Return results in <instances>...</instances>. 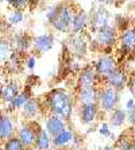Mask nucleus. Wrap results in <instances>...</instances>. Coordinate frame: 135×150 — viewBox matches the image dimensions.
<instances>
[{
    "instance_id": "1a4fd4ad",
    "label": "nucleus",
    "mask_w": 135,
    "mask_h": 150,
    "mask_svg": "<svg viewBox=\"0 0 135 150\" xmlns=\"http://www.w3.org/2000/svg\"><path fill=\"white\" fill-rule=\"evenodd\" d=\"M118 43L124 52H132L135 49V28H124L119 34Z\"/></svg>"
},
{
    "instance_id": "412c9836",
    "label": "nucleus",
    "mask_w": 135,
    "mask_h": 150,
    "mask_svg": "<svg viewBox=\"0 0 135 150\" xmlns=\"http://www.w3.org/2000/svg\"><path fill=\"white\" fill-rule=\"evenodd\" d=\"M73 139V133L72 130L69 129H65L62 130L59 134H57V135L53 137V143H54V146L57 147H61V146H65V145H68L69 142H72Z\"/></svg>"
},
{
    "instance_id": "9b49d317",
    "label": "nucleus",
    "mask_w": 135,
    "mask_h": 150,
    "mask_svg": "<svg viewBox=\"0 0 135 150\" xmlns=\"http://www.w3.org/2000/svg\"><path fill=\"white\" fill-rule=\"evenodd\" d=\"M97 77H99V74H97L96 69H93V68H84L83 70H81V73H80L78 76V84H80V88H84V87H93L95 83H96Z\"/></svg>"
},
{
    "instance_id": "bb28decb",
    "label": "nucleus",
    "mask_w": 135,
    "mask_h": 150,
    "mask_svg": "<svg viewBox=\"0 0 135 150\" xmlns=\"http://www.w3.org/2000/svg\"><path fill=\"white\" fill-rule=\"evenodd\" d=\"M126 111H127V120L130 125L135 127V100L134 99H128L126 103Z\"/></svg>"
},
{
    "instance_id": "b1692460",
    "label": "nucleus",
    "mask_w": 135,
    "mask_h": 150,
    "mask_svg": "<svg viewBox=\"0 0 135 150\" xmlns=\"http://www.w3.org/2000/svg\"><path fill=\"white\" fill-rule=\"evenodd\" d=\"M24 19V14L22 10H18V8H14V10L11 11L10 14L7 16V22L10 23L11 26H18L20 25Z\"/></svg>"
},
{
    "instance_id": "cd10ccee",
    "label": "nucleus",
    "mask_w": 135,
    "mask_h": 150,
    "mask_svg": "<svg viewBox=\"0 0 135 150\" xmlns=\"http://www.w3.org/2000/svg\"><path fill=\"white\" fill-rule=\"evenodd\" d=\"M3 3L10 4L12 8H18V10H23L26 6H27L28 0H1Z\"/></svg>"
},
{
    "instance_id": "f8f14e48",
    "label": "nucleus",
    "mask_w": 135,
    "mask_h": 150,
    "mask_svg": "<svg viewBox=\"0 0 135 150\" xmlns=\"http://www.w3.org/2000/svg\"><path fill=\"white\" fill-rule=\"evenodd\" d=\"M97 116V105L96 103H88L83 104L80 108V120L84 125H89L96 119Z\"/></svg>"
},
{
    "instance_id": "f257e3e1",
    "label": "nucleus",
    "mask_w": 135,
    "mask_h": 150,
    "mask_svg": "<svg viewBox=\"0 0 135 150\" xmlns=\"http://www.w3.org/2000/svg\"><path fill=\"white\" fill-rule=\"evenodd\" d=\"M74 14H76V11H73L70 4L59 3L49 8L46 18H47L50 26L56 31L70 33L72 31V23Z\"/></svg>"
},
{
    "instance_id": "6ab92c4d",
    "label": "nucleus",
    "mask_w": 135,
    "mask_h": 150,
    "mask_svg": "<svg viewBox=\"0 0 135 150\" xmlns=\"http://www.w3.org/2000/svg\"><path fill=\"white\" fill-rule=\"evenodd\" d=\"M127 120V111L123 108H115L110 118V125L112 127H120Z\"/></svg>"
},
{
    "instance_id": "c756f323",
    "label": "nucleus",
    "mask_w": 135,
    "mask_h": 150,
    "mask_svg": "<svg viewBox=\"0 0 135 150\" xmlns=\"http://www.w3.org/2000/svg\"><path fill=\"white\" fill-rule=\"evenodd\" d=\"M128 88H130V91H131L132 96L135 98V73L132 74L130 79H128Z\"/></svg>"
},
{
    "instance_id": "2eb2a0df",
    "label": "nucleus",
    "mask_w": 135,
    "mask_h": 150,
    "mask_svg": "<svg viewBox=\"0 0 135 150\" xmlns=\"http://www.w3.org/2000/svg\"><path fill=\"white\" fill-rule=\"evenodd\" d=\"M99 99V92H97L96 87H84L80 88L78 93V100L83 104H88V103H96V100Z\"/></svg>"
},
{
    "instance_id": "f03ea898",
    "label": "nucleus",
    "mask_w": 135,
    "mask_h": 150,
    "mask_svg": "<svg viewBox=\"0 0 135 150\" xmlns=\"http://www.w3.org/2000/svg\"><path fill=\"white\" fill-rule=\"evenodd\" d=\"M46 103L50 108L53 115L61 116L62 119L68 120L72 116V99L69 93L65 89L56 88L47 93L46 96Z\"/></svg>"
},
{
    "instance_id": "0eeeda50",
    "label": "nucleus",
    "mask_w": 135,
    "mask_h": 150,
    "mask_svg": "<svg viewBox=\"0 0 135 150\" xmlns=\"http://www.w3.org/2000/svg\"><path fill=\"white\" fill-rule=\"evenodd\" d=\"M97 74L101 77H107L112 70L116 69V61L112 56H103L97 59L96 65H95Z\"/></svg>"
},
{
    "instance_id": "393cba45",
    "label": "nucleus",
    "mask_w": 135,
    "mask_h": 150,
    "mask_svg": "<svg viewBox=\"0 0 135 150\" xmlns=\"http://www.w3.org/2000/svg\"><path fill=\"white\" fill-rule=\"evenodd\" d=\"M4 149L6 150H24V145L19 137H11L4 142Z\"/></svg>"
},
{
    "instance_id": "20e7f679",
    "label": "nucleus",
    "mask_w": 135,
    "mask_h": 150,
    "mask_svg": "<svg viewBox=\"0 0 135 150\" xmlns=\"http://www.w3.org/2000/svg\"><path fill=\"white\" fill-rule=\"evenodd\" d=\"M110 21H111V15L107 8L104 7V4H99L89 14V26L95 33L105 26H110Z\"/></svg>"
},
{
    "instance_id": "7ed1b4c3",
    "label": "nucleus",
    "mask_w": 135,
    "mask_h": 150,
    "mask_svg": "<svg viewBox=\"0 0 135 150\" xmlns=\"http://www.w3.org/2000/svg\"><path fill=\"white\" fill-rule=\"evenodd\" d=\"M119 41V34L116 27L114 26H105L96 31V38H95V45L100 46L101 49H110Z\"/></svg>"
},
{
    "instance_id": "ddd939ff",
    "label": "nucleus",
    "mask_w": 135,
    "mask_h": 150,
    "mask_svg": "<svg viewBox=\"0 0 135 150\" xmlns=\"http://www.w3.org/2000/svg\"><path fill=\"white\" fill-rule=\"evenodd\" d=\"M65 129H66L65 119H62L61 116L53 115V116H50V118H47V120H46V131L53 137L59 134Z\"/></svg>"
},
{
    "instance_id": "c85d7f7f",
    "label": "nucleus",
    "mask_w": 135,
    "mask_h": 150,
    "mask_svg": "<svg viewBox=\"0 0 135 150\" xmlns=\"http://www.w3.org/2000/svg\"><path fill=\"white\" fill-rule=\"evenodd\" d=\"M0 53H1V61H6V59L10 57V43L7 41L1 39V45H0Z\"/></svg>"
},
{
    "instance_id": "72a5a7b5",
    "label": "nucleus",
    "mask_w": 135,
    "mask_h": 150,
    "mask_svg": "<svg viewBox=\"0 0 135 150\" xmlns=\"http://www.w3.org/2000/svg\"><path fill=\"white\" fill-rule=\"evenodd\" d=\"M128 150H135V143H134V145H132V146L130 147V149H128Z\"/></svg>"
},
{
    "instance_id": "a878e982",
    "label": "nucleus",
    "mask_w": 135,
    "mask_h": 150,
    "mask_svg": "<svg viewBox=\"0 0 135 150\" xmlns=\"http://www.w3.org/2000/svg\"><path fill=\"white\" fill-rule=\"evenodd\" d=\"M30 99V95H28V92L27 91H24V92H20V93L18 95L16 98L12 100V103H11V108H14V110H16V108H20V107H23L24 104H26V101Z\"/></svg>"
},
{
    "instance_id": "aec40b11",
    "label": "nucleus",
    "mask_w": 135,
    "mask_h": 150,
    "mask_svg": "<svg viewBox=\"0 0 135 150\" xmlns=\"http://www.w3.org/2000/svg\"><path fill=\"white\" fill-rule=\"evenodd\" d=\"M14 46L19 52H26L30 46H33V39H30L26 34L19 33L14 37Z\"/></svg>"
},
{
    "instance_id": "4468645a",
    "label": "nucleus",
    "mask_w": 135,
    "mask_h": 150,
    "mask_svg": "<svg viewBox=\"0 0 135 150\" xmlns=\"http://www.w3.org/2000/svg\"><path fill=\"white\" fill-rule=\"evenodd\" d=\"M37 135H38V131H35L31 126H23V127L19 130V133H18L19 139L23 142V145L26 147H30V146H33V145H35V142H37Z\"/></svg>"
},
{
    "instance_id": "5701e85b",
    "label": "nucleus",
    "mask_w": 135,
    "mask_h": 150,
    "mask_svg": "<svg viewBox=\"0 0 135 150\" xmlns=\"http://www.w3.org/2000/svg\"><path fill=\"white\" fill-rule=\"evenodd\" d=\"M22 111H23L24 118H34L39 111L38 101L34 100V99H28V100L26 101V104L22 107Z\"/></svg>"
},
{
    "instance_id": "39448f33",
    "label": "nucleus",
    "mask_w": 135,
    "mask_h": 150,
    "mask_svg": "<svg viewBox=\"0 0 135 150\" xmlns=\"http://www.w3.org/2000/svg\"><path fill=\"white\" fill-rule=\"evenodd\" d=\"M99 101H100V105L104 111L112 112L118 105L119 91H116L111 87L104 88L103 91L99 92Z\"/></svg>"
},
{
    "instance_id": "a211bd4d",
    "label": "nucleus",
    "mask_w": 135,
    "mask_h": 150,
    "mask_svg": "<svg viewBox=\"0 0 135 150\" xmlns=\"http://www.w3.org/2000/svg\"><path fill=\"white\" fill-rule=\"evenodd\" d=\"M70 46H72V50L76 54L84 56L88 49V42L85 41V38L81 34H74V37L72 38V42H70Z\"/></svg>"
},
{
    "instance_id": "423d86ee",
    "label": "nucleus",
    "mask_w": 135,
    "mask_h": 150,
    "mask_svg": "<svg viewBox=\"0 0 135 150\" xmlns=\"http://www.w3.org/2000/svg\"><path fill=\"white\" fill-rule=\"evenodd\" d=\"M105 80H107L108 87L114 88V89H116V91H122L126 85H128L127 74H126L122 69H119V68H116L115 70H112L111 73L105 77Z\"/></svg>"
},
{
    "instance_id": "7c9ffc66",
    "label": "nucleus",
    "mask_w": 135,
    "mask_h": 150,
    "mask_svg": "<svg viewBox=\"0 0 135 150\" xmlns=\"http://www.w3.org/2000/svg\"><path fill=\"white\" fill-rule=\"evenodd\" d=\"M100 134L104 137H110L111 135V133H110V130H108V125L107 123H103L100 127Z\"/></svg>"
},
{
    "instance_id": "f3484780",
    "label": "nucleus",
    "mask_w": 135,
    "mask_h": 150,
    "mask_svg": "<svg viewBox=\"0 0 135 150\" xmlns=\"http://www.w3.org/2000/svg\"><path fill=\"white\" fill-rule=\"evenodd\" d=\"M19 93H20L19 85H18V83L12 81V83L6 84V87L3 88V93H1V98H3V101H4V103H8V104H11V103H12V100H14V99L16 98Z\"/></svg>"
},
{
    "instance_id": "9d476101",
    "label": "nucleus",
    "mask_w": 135,
    "mask_h": 150,
    "mask_svg": "<svg viewBox=\"0 0 135 150\" xmlns=\"http://www.w3.org/2000/svg\"><path fill=\"white\" fill-rule=\"evenodd\" d=\"M88 25H89V14L84 10L76 11L74 18H73V23H72L73 34H81Z\"/></svg>"
},
{
    "instance_id": "2f4dec72",
    "label": "nucleus",
    "mask_w": 135,
    "mask_h": 150,
    "mask_svg": "<svg viewBox=\"0 0 135 150\" xmlns=\"http://www.w3.org/2000/svg\"><path fill=\"white\" fill-rule=\"evenodd\" d=\"M26 64H27V67L30 68V69H33V68L35 67V57L34 56H30L27 58V62H26Z\"/></svg>"
},
{
    "instance_id": "6e6552de",
    "label": "nucleus",
    "mask_w": 135,
    "mask_h": 150,
    "mask_svg": "<svg viewBox=\"0 0 135 150\" xmlns=\"http://www.w3.org/2000/svg\"><path fill=\"white\" fill-rule=\"evenodd\" d=\"M53 45H54V37H53V34H49V33L33 38V47L35 52L46 53L52 49Z\"/></svg>"
},
{
    "instance_id": "dca6fc26",
    "label": "nucleus",
    "mask_w": 135,
    "mask_h": 150,
    "mask_svg": "<svg viewBox=\"0 0 135 150\" xmlns=\"http://www.w3.org/2000/svg\"><path fill=\"white\" fill-rule=\"evenodd\" d=\"M14 134V123L8 115H1L0 119V137L6 142Z\"/></svg>"
},
{
    "instance_id": "473e14b6",
    "label": "nucleus",
    "mask_w": 135,
    "mask_h": 150,
    "mask_svg": "<svg viewBox=\"0 0 135 150\" xmlns=\"http://www.w3.org/2000/svg\"><path fill=\"white\" fill-rule=\"evenodd\" d=\"M100 4H104V6H107V4H114L116 0H97Z\"/></svg>"
},
{
    "instance_id": "4be33fe9",
    "label": "nucleus",
    "mask_w": 135,
    "mask_h": 150,
    "mask_svg": "<svg viewBox=\"0 0 135 150\" xmlns=\"http://www.w3.org/2000/svg\"><path fill=\"white\" fill-rule=\"evenodd\" d=\"M52 141L50 139V134L46 131V130H38V135H37V142H35V146L38 147L39 150H49L50 145H52Z\"/></svg>"
}]
</instances>
